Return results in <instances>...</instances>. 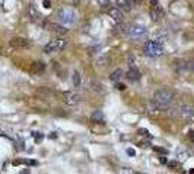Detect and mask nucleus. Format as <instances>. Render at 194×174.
<instances>
[{
	"instance_id": "393cba45",
	"label": "nucleus",
	"mask_w": 194,
	"mask_h": 174,
	"mask_svg": "<svg viewBox=\"0 0 194 174\" xmlns=\"http://www.w3.org/2000/svg\"><path fill=\"white\" fill-rule=\"evenodd\" d=\"M188 71L194 73V60H191V61L188 62Z\"/></svg>"
},
{
	"instance_id": "dca6fc26",
	"label": "nucleus",
	"mask_w": 194,
	"mask_h": 174,
	"mask_svg": "<svg viewBox=\"0 0 194 174\" xmlns=\"http://www.w3.org/2000/svg\"><path fill=\"white\" fill-rule=\"evenodd\" d=\"M175 67H177V73H178L180 75L184 74L185 71H188V64H187L185 61H177Z\"/></svg>"
},
{
	"instance_id": "bb28decb",
	"label": "nucleus",
	"mask_w": 194,
	"mask_h": 174,
	"mask_svg": "<svg viewBox=\"0 0 194 174\" xmlns=\"http://www.w3.org/2000/svg\"><path fill=\"white\" fill-rule=\"evenodd\" d=\"M129 65L135 67V60H133V57H129Z\"/></svg>"
},
{
	"instance_id": "cd10ccee",
	"label": "nucleus",
	"mask_w": 194,
	"mask_h": 174,
	"mask_svg": "<svg viewBox=\"0 0 194 174\" xmlns=\"http://www.w3.org/2000/svg\"><path fill=\"white\" fill-rule=\"evenodd\" d=\"M151 6H152V7L158 6V0H151Z\"/></svg>"
},
{
	"instance_id": "9b49d317",
	"label": "nucleus",
	"mask_w": 194,
	"mask_h": 174,
	"mask_svg": "<svg viewBox=\"0 0 194 174\" xmlns=\"http://www.w3.org/2000/svg\"><path fill=\"white\" fill-rule=\"evenodd\" d=\"M126 78H127V80H131V81H138L141 78V73L138 71L136 67H131V70L126 73Z\"/></svg>"
},
{
	"instance_id": "4468645a",
	"label": "nucleus",
	"mask_w": 194,
	"mask_h": 174,
	"mask_svg": "<svg viewBox=\"0 0 194 174\" xmlns=\"http://www.w3.org/2000/svg\"><path fill=\"white\" fill-rule=\"evenodd\" d=\"M116 6L122 10V12H131V2L129 0H116Z\"/></svg>"
},
{
	"instance_id": "f03ea898",
	"label": "nucleus",
	"mask_w": 194,
	"mask_h": 174,
	"mask_svg": "<svg viewBox=\"0 0 194 174\" xmlns=\"http://www.w3.org/2000/svg\"><path fill=\"white\" fill-rule=\"evenodd\" d=\"M143 54L151 58H158L164 54V45H161L156 41H148L143 45Z\"/></svg>"
},
{
	"instance_id": "c756f323",
	"label": "nucleus",
	"mask_w": 194,
	"mask_h": 174,
	"mask_svg": "<svg viewBox=\"0 0 194 174\" xmlns=\"http://www.w3.org/2000/svg\"><path fill=\"white\" fill-rule=\"evenodd\" d=\"M127 154H129V155H135V151H133L132 148H129V150H127Z\"/></svg>"
},
{
	"instance_id": "20e7f679",
	"label": "nucleus",
	"mask_w": 194,
	"mask_h": 174,
	"mask_svg": "<svg viewBox=\"0 0 194 174\" xmlns=\"http://www.w3.org/2000/svg\"><path fill=\"white\" fill-rule=\"evenodd\" d=\"M67 46V41L65 39H52L51 42H48L45 46H44V51L46 54H51V52H55V51H61Z\"/></svg>"
},
{
	"instance_id": "f3484780",
	"label": "nucleus",
	"mask_w": 194,
	"mask_h": 174,
	"mask_svg": "<svg viewBox=\"0 0 194 174\" xmlns=\"http://www.w3.org/2000/svg\"><path fill=\"white\" fill-rule=\"evenodd\" d=\"M146 110H148V113H151V115H156V113L159 112V107L156 106V103H155L154 100H151V102L146 105Z\"/></svg>"
},
{
	"instance_id": "39448f33",
	"label": "nucleus",
	"mask_w": 194,
	"mask_h": 174,
	"mask_svg": "<svg viewBox=\"0 0 194 174\" xmlns=\"http://www.w3.org/2000/svg\"><path fill=\"white\" fill-rule=\"evenodd\" d=\"M58 19L62 25H73L77 19V15L70 10V9H62L59 13H58Z\"/></svg>"
},
{
	"instance_id": "aec40b11",
	"label": "nucleus",
	"mask_w": 194,
	"mask_h": 174,
	"mask_svg": "<svg viewBox=\"0 0 194 174\" xmlns=\"http://www.w3.org/2000/svg\"><path fill=\"white\" fill-rule=\"evenodd\" d=\"M177 155H178V160L180 161H184V160H187V158H188V152L187 151H178V154H177Z\"/></svg>"
},
{
	"instance_id": "7ed1b4c3",
	"label": "nucleus",
	"mask_w": 194,
	"mask_h": 174,
	"mask_svg": "<svg viewBox=\"0 0 194 174\" xmlns=\"http://www.w3.org/2000/svg\"><path fill=\"white\" fill-rule=\"evenodd\" d=\"M146 34H148V30H146V28H145L143 25H131V26H127V29H126V35L133 38V39L145 38Z\"/></svg>"
},
{
	"instance_id": "1a4fd4ad",
	"label": "nucleus",
	"mask_w": 194,
	"mask_h": 174,
	"mask_svg": "<svg viewBox=\"0 0 194 174\" xmlns=\"http://www.w3.org/2000/svg\"><path fill=\"white\" fill-rule=\"evenodd\" d=\"M46 28H48V30H51L54 34H58V35H64L67 32V29L64 28V25H58V23H48Z\"/></svg>"
},
{
	"instance_id": "b1692460",
	"label": "nucleus",
	"mask_w": 194,
	"mask_h": 174,
	"mask_svg": "<svg viewBox=\"0 0 194 174\" xmlns=\"http://www.w3.org/2000/svg\"><path fill=\"white\" fill-rule=\"evenodd\" d=\"M154 151H155V152H159V154H167V150L159 148V147H154Z\"/></svg>"
},
{
	"instance_id": "0eeeda50",
	"label": "nucleus",
	"mask_w": 194,
	"mask_h": 174,
	"mask_svg": "<svg viewBox=\"0 0 194 174\" xmlns=\"http://www.w3.org/2000/svg\"><path fill=\"white\" fill-rule=\"evenodd\" d=\"M62 100H64V103H67L68 106H75L80 102V96H78L77 93H74V91H65V93L62 94Z\"/></svg>"
},
{
	"instance_id": "412c9836",
	"label": "nucleus",
	"mask_w": 194,
	"mask_h": 174,
	"mask_svg": "<svg viewBox=\"0 0 194 174\" xmlns=\"http://www.w3.org/2000/svg\"><path fill=\"white\" fill-rule=\"evenodd\" d=\"M45 70V65L42 64V62H35V64H34V71H44Z\"/></svg>"
},
{
	"instance_id": "4be33fe9",
	"label": "nucleus",
	"mask_w": 194,
	"mask_h": 174,
	"mask_svg": "<svg viewBox=\"0 0 194 174\" xmlns=\"http://www.w3.org/2000/svg\"><path fill=\"white\" fill-rule=\"evenodd\" d=\"M107 62V55H103L100 58H97V65H106Z\"/></svg>"
},
{
	"instance_id": "473e14b6",
	"label": "nucleus",
	"mask_w": 194,
	"mask_h": 174,
	"mask_svg": "<svg viewBox=\"0 0 194 174\" xmlns=\"http://www.w3.org/2000/svg\"><path fill=\"white\" fill-rule=\"evenodd\" d=\"M188 138H190L191 141H194V132H190V135H188Z\"/></svg>"
},
{
	"instance_id": "6ab92c4d",
	"label": "nucleus",
	"mask_w": 194,
	"mask_h": 174,
	"mask_svg": "<svg viewBox=\"0 0 194 174\" xmlns=\"http://www.w3.org/2000/svg\"><path fill=\"white\" fill-rule=\"evenodd\" d=\"M73 84H74V87H78L81 84V77H80V74L77 71H74V74H73Z\"/></svg>"
},
{
	"instance_id": "6e6552de",
	"label": "nucleus",
	"mask_w": 194,
	"mask_h": 174,
	"mask_svg": "<svg viewBox=\"0 0 194 174\" xmlns=\"http://www.w3.org/2000/svg\"><path fill=\"white\" fill-rule=\"evenodd\" d=\"M10 45L13 46V48L22 50V48H28V46H29V41L25 39V38H13L10 41Z\"/></svg>"
},
{
	"instance_id": "a211bd4d",
	"label": "nucleus",
	"mask_w": 194,
	"mask_h": 174,
	"mask_svg": "<svg viewBox=\"0 0 194 174\" xmlns=\"http://www.w3.org/2000/svg\"><path fill=\"white\" fill-rule=\"evenodd\" d=\"M122 75H123V71L120 70V68H117V70H115L112 73V75H110V80L113 81V83H117L120 78H122Z\"/></svg>"
},
{
	"instance_id": "f8f14e48",
	"label": "nucleus",
	"mask_w": 194,
	"mask_h": 174,
	"mask_svg": "<svg viewBox=\"0 0 194 174\" xmlns=\"http://www.w3.org/2000/svg\"><path fill=\"white\" fill-rule=\"evenodd\" d=\"M91 122L93 123H103L104 122V115L102 110H94V112L91 113Z\"/></svg>"
},
{
	"instance_id": "f257e3e1",
	"label": "nucleus",
	"mask_w": 194,
	"mask_h": 174,
	"mask_svg": "<svg viewBox=\"0 0 194 174\" xmlns=\"http://www.w3.org/2000/svg\"><path fill=\"white\" fill-rule=\"evenodd\" d=\"M172 97H174L172 91L162 89V90L155 91V94H154V102L156 103V106L159 107V110H167V109L170 107V105L172 103Z\"/></svg>"
},
{
	"instance_id": "423d86ee",
	"label": "nucleus",
	"mask_w": 194,
	"mask_h": 174,
	"mask_svg": "<svg viewBox=\"0 0 194 174\" xmlns=\"http://www.w3.org/2000/svg\"><path fill=\"white\" fill-rule=\"evenodd\" d=\"M178 112H180V116H181V119L184 122H187V123L194 122V107H191L188 105H184V106L180 107Z\"/></svg>"
},
{
	"instance_id": "7c9ffc66",
	"label": "nucleus",
	"mask_w": 194,
	"mask_h": 174,
	"mask_svg": "<svg viewBox=\"0 0 194 174\" xmlns=\"http://www.w3.org/2000/svg\"><path fill=\"white\" fill-rule=\"evenodd\" d=\"M116 87H117L119 90H125V84H117Z\"/></svg>"
},
{
	"instance_id": "9d476101",
	"label": "nucleus",
	"mask_w": 194,
	"mask_h": 174,
	"mask_svg": "<svg viewBox=\"0 0 194 174\" xmlns=\"http://www.w3.org/2000/svg\"><path fill=\"white\" fill-rule=\"evenodd\" d=\"M109 16L115 21V22H117V23H120L122 22V18H123V15H122V10L119 9V7H112L110 10H109Z\"/></svg>"
},
{
	"instance_id": "2eb2a0df",
	"label": "nucleus",
	"mask_w": 194,
	"mask_h": 174,
	"mask_svg": "<svg viewBox=\"0 0 194 174\" xmlns=\"http://www.w3.org/2000/svg\"><path fill=\"white\" fill-rule=\"evenodd\" d=\"M28 18L32 21V22H35L39 19V12H36V9L34 6H29L28 7Z\"/></svg>"
},
{
	"instance_id": "5701e85b",
	"label": "nucleus",
	"mask_w": 194,
	"mask_h": 174,
	"mask_svg": "<svg viewBox=\"0 0 194 174\" xmlns=\"http://www.w3.org/2000/svg\"><path fill=\"white\" fill-rule=\"evenodd\" d=\"M155 41H156V42H159L161 45H164V44L167 42V38H165V36H158V38H156Z\"/></svg>"
},
{
	"instance_id": "2f4dec72",
	"label": "nucleus",
	"mask_w": 194,
	"mask_h": 174,
	"mask_svg": "<svg viewBox=\"0 0 194 174\" xmlns=\"http://www.w3.org/2000/svg\"><path fill=\"white\" fill-rule=\"evenodd\" d=\"M139 132H141V134H142V135H148V134H149V132H148V131H145V129H141V131H139Z\"/></svg>"
},
{
	"instance_id": "ddd939ff",
	"label": "nucleus",
	"mask_w": 194,
	"mask_h": 174,
	"mask_svg": "<svg viewBox=\"0 0 194 174\" xmlns=\"http://www.w3.org/2000/svg\"><path fill=\"white\" fill-rule=\"evenodd\" d=\"M162 16H164V12H162V9H161L159 6L151 7V18H152V21H158Z\"/></svg>"
},
{
	"instance_id": "a878e982",
	"label": "nucleus",
	"mask_w": 194,
	"mask_h": 174,
	"mask_svg": "<svg viewBox=\"0 0 194 174\" xmlns=\"http://www.w3.org/2000/svg\"><path fill=\"white\" fill-rule=\"evenodd\" d=\"M167 164H168V167H171V168L178 167V163H177V161H170V163H167Z\"/></svg>"
},
{
	"instance_id": "c85d7f7f",
	"label": "nucleus",
	"mask_w": 194,
	"mask_h": 174,
	"mask_svg": "<svg viewBox=\"0 0 194 174\" xmlns=\"http://www.w3.org/2000/svg\"><path fill=\"white\" fill-rule=\"evenodd\" d=\"M97 2H99V3H102V5H104V6H107V5H109V2H107V0H97Z\"/></svg>"
},
{
	"instance_id": "72a5a7b5",
	"label": "nucleus",
	"mask_w": 194,
	"mask_h": 174,
	"mask_svg": "<svg viewBox=\"0 0 194 174\" xmlns=\"http://www.w3.org/2000/svg\"><path fill=\"white\" fill-rule=\"evenodd\" d=\"M190 173H191V174H194V170H191V171H190Z\"/></svg>"
}]
</instances>
